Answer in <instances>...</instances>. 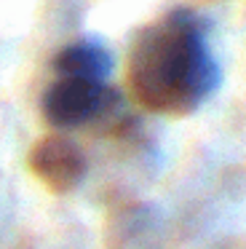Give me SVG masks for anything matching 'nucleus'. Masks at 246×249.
Returning <instances> with one entry per match:
<instances>
[{"instance_id": "f257e3e1", "label": "nucleus", "mask_w": 246, "mask_h": 249, "mask_svg": "<svg viewBox=\"0 0 246 249\" xmlns=\"http://www.w3.org/2000/svg\"><path fill=\"white\" fill-rule=\"evenodd\" d=\"M219 78L206 22L187 8H176L144 27L128 54V86L150 113H195L217 91Z\"/></svg>"}, {"instance_id": "f03ea898", "label": "nucleus", "mask_w": 246, "mask_h": 249, "mask_svg": "<svg viewBox=\"0 0 246 249\" xmlns=\"http://www.w3.org/2000/svg\"><path fill=\"white\" fill-rule=\"evenodd\" d=\"M115 91L105 81L56 78L43 94V115L56 129H78L107 113Z\"/></svg>"}, {"instance_id": "7ed1b4c3", "label": "nucleus", "mask_w": 246, "mask_h": 249, "mask_svg": "<svg viewBox=\"0 0 246 249\" xmlns=\"http://www.w3.org/2000/svg\"><path fill=\"white\" fill-rule=\"evenodd\" d=\"M30 166L35 177L43 179L53 193H67L78 188L86 177V156L72 140L64 137H46L30 153Z\"/></svg>"}, {"instance_id": "20e7f679", "label": "nucleus", "mask_w": 246, "mask_h": 249, "mask_svg": "<svg viewBox=\"0 0 246 249\" xmlns=\"http://www.w3.org/2000/svg\"><path fill=\"white\" fill-rule=\"evenodd\" d=\"M59 78H86V81H107L112 72V54L96 40H78L59 51L53 59Z\"/></svg>"}]
</instances>
